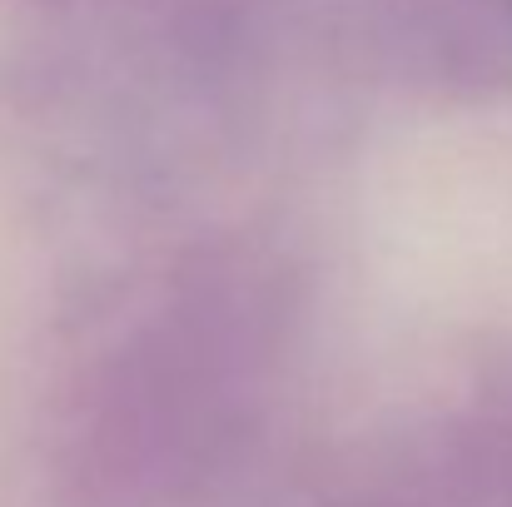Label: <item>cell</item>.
<instances>
[{"mask_svg": "<svg viewBox=\"0 0 512 507\" xmlns=\"http://www.w3.org/2000/svg\"><path fill=\"white\" fill-rule=\"evenodd\" d=\"M50 5H65V0H50Z\"/></svg>", "mask_w": 512, "mask_h": 507, "instance_id": "cell-2", "label": "cell"}, {"mask_svg": "<svg viewBox=\"0 0 512 507\" xmlns=\"http://www.w3.org/2000/svg\"><path fill=\"white\" fill-rule=\"evenodd\" d=\"M244 343V304L219 289L120 348L70 438L65 478L80 507H150L189 483L239 413L254 358Z\"/></svg>", "mask_w": 512, "mask_h": 507, "instance_id": "cell-1", "label": "cell"}]
</instances>
